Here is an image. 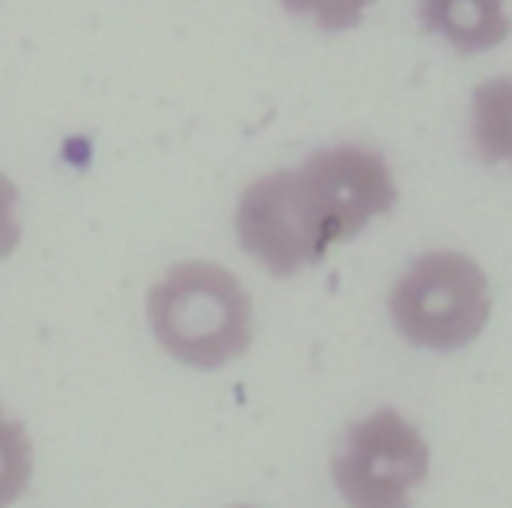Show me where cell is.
Here are the masks:
<instances>
[{
    "instance_id": "10",
    "label": "cell",
    "mask_w": 512,
    "mask_h": 508,
    "mask_svg": "<svg viewBox=\"0 0 512 508\" xmlns=\"http://www.w3.org/2000/svg\"><path fill=\"white\" fill-rule=\"evenodd\" d=\"M22 239V186L0 172V260H11L22 249Z\"/></svg>"
},
{
    "instance_id": "1",
    "label": "cell",
    "mask_w": 512,
    "mask_h": 508,
    "mask_svg": "<svg viewBox=\"0 0 512 508\" xmlns=\"http://www.w3.org/2000/svg\"><path fill=\"white\" fill-rule=\"evenodd\" d=\"M144 319L165 358L197 372L249 354L256 340V305L235 270L214 260L172 263L148 288Z\"/></svg>"
},
{
    "instance_id": "2",
    "label": "cell",
    "mask_w": 512,
    "mask_h": 508,
    "mask_svg": "<svg viewBox=\"0 0 512 508\" xmlns=\"http://www.w3.org/2000/svg\"><path fill=\"white\" fill-rule=\"evenodd\" d=\"M488 270L463 249L418 253L386 295L390 326L407 347L456 354L481 340L491 323Z\"/></svg>"
},
{
    "instance_id": "8",
    "label": "cell",
    "mask_w": 512,
    "mask_h": 508,
    "mask_svg": "<svg viewBox=\"0 0 512 508\" xmlns=\"http://www.w3.org/2000/svg\"><path fill=\"white\" fill-rule=\"evenodd\" d=\"M32 473H36V452L29 431L0 407V508H11L29 491Z\"/></svg>"
},
{
    "instance_id": "3",
    "label": "cell",
    "mask_w": 512,
    "mask_h": 508,
    "mask_svg": "<svg viewBox=\"0 0 512 508\" xmlns=\"http://www.w3.org/2000/svg\"><path fill=\"white\" fill-rule=\"evenodd\" d=\"M428 470V438L397 407H376L351 421L330 459L344 508H411Z\"/></svg>"
},
{
    "instance_id": "6",
    "label": "cell",
    "mask_w": 512,
    "mask_h": 508,
    "mask_svg": "<svg viewBox=\"0 0 512 508\" xmlns=\"http://www.w3.org/2000/svg\"><path fill=\"white\" fill-rule=\"evenodd\" d=\"M414 18L428 39L456 57H484L512 36L509 0H414Z\"/></svg>"
},
{
    "instance_id": "9",
    "label": "cell",
    "mask_w": 512,
    "mask_h": 508,
    "mask_svg": "<svg viewBox=\"0 0 512 508\" xmlns=\"http://www.w3.org/2000/svg\"><path fill=\"white\" fill-rule=\"evenodd\" d=\"M278 4L288 18L313 25L323 36H348L362 29L379 0H278Z\"/></svg>"
},
{
    "instance_id": "5",
    "label": "cell",
    "mask_w": 512,
    "mask_h": 508,
    "mask_svg": "<svg viewBox=\"0 0 512 508\" xmlns=\"http://www.w3.org/2000/svg\"><path fill=\"white\" fill-rule=\"evenodd\" d=\"M330 249L348 246L397 211L400 183L390 158L365 141H334L295 162Z\"/></svg>"
},
{
    "instance_id": "11",
    "label": "cell",
    "mask_w": 512,
    "mask_h": 508,
    "mask_svg": "<svg viewBox=\"0 0 512 508\" xmlns=\"http://www.w3.org/2000/svg\"><path fill=\"white\" fill-rule=\"evenodd\" d=\"M235 508H253V505H235Z\"/></svg>"
},
{
    "instance_id": "4",
    "label": "cell",
    "mask_w": 512,
    "mask_h": 508,
    "mask_svg": "<svg viewBox=\"0 0 512 508\" xmlns=\"http://www.w3.org/2000/svg\"><path fill=\"white\" fill-rule=\"evenodd\" d=\"M232 232L242 253L278 281H292L334 253L295 165L242 186L232 207Z\"/></svg>"
},
{
    "instance_id": "7",
    "label": "cell",
    "mask_w": 512,
    "mask_h": 508,
    "mask_svg": "<svg viewBox=\"0 0 512 508\" xmlns=\"http://www.w3.org/2000/svg\"><path fill=\"white\" fill-rule=\"evenodd\" d=\"M467 141L488 169H512V74L474 85L467 102Z\"/></svg>"
}]
</instances>
